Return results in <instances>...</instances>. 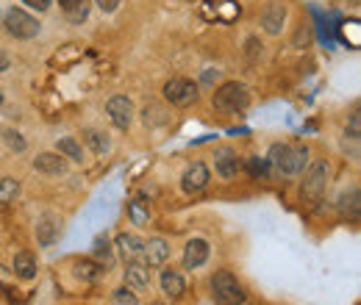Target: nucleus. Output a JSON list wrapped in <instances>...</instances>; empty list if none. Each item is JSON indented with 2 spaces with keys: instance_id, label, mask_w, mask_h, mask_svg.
Instances as JSON below:
<instances>
[{
  "instance_id": "4be33fe9",
  "label": "nucleus",
  "mask_w": 361,
  "mask_h": 305,
  "mask_svg": "<svg viewBox=\"0 0 361 305\" xmlns=\"http://www.w3.org/2000/svg\"><path fill=\"white\" fill-rule=\"evenodd\" d=\"M84 142L90 144L94 156H106V153L111 150L109 136H106V133H100V131H94V128H87V131H84Z\"/></svg>"
},
{
  "instance_id": "72a5a7b5",
  "label": "nucleus",
  "mask_w": 361,
  "mask_h": 305,
  "mask_svg": "<svg viewBox=\"0 0 361 305\" xmlns=\"http://www.w3.org/2000/svg\"><path fill=\"white\" fill-rule=\"evenodd\" d=\"M8 67H11V58H8V56H6L3 50H0V73H6Z\"/></svg>"
},
{
  "instance_id": "a211bd4d",
  "label": "nucleus",
  "mask_w": 361,
  "mask_h": 305,
  "mask_svg": "<svg viewBox=\"0 0 361 305\" xmlns=\"http://www.w3.org/2000/svg\"><path fill=\"white\" fill-rule=\"evenodd\" d=\"M34 170H39L45 175H64L67 173V161L59 153H39L34 158Z\"/></svg>"
},
{
  "instance_id": "c85d7f7f",
  "label": "nucleus",
  "mask_w": 361,
  "mask_h": 305,
  "mask_svg": "<svg viewBox=\"0 0 361 305\" xmlns=\"http://www.w3.org/2000/svg\"><path fill=\"white\" fill-rule=\"evenodd\" d=\"M111 300H114V305H139V300L134 297V292L131 289H114L111 292Z\"/></svg>"
},
{
  "instance_id": "39448f33",
  "label": "nucleus",
  "mask_w": 361,
  "mask_h": 305,
  "mask_svg": "<svg viewBox=\"0 0 361 305\" xmlns=\"http://www.w3.org/2000/svg\"><path fill=\"white\" fill-rule=\"evenodd\" d=\"M164 97H167L173 106L186 108V106L197 103L200 92H197V84H195V81H189V78H170V81L164 84Z\"/></svg>"
},
{
  "instance_id": "f03ea898",
  "label": "nucleus",
  "mask_w": 361,
  "mask_h": 305,
  "mask_svg": "<svg viewBox=\"0 0 361 305\" xmlns=\"http://www.w3.org/2000/svg\"><path fill=\"white\" fill-rule=\"evenodd\" d=\"M212 103L223 114H239V111H245L250 106V89L245 84H239V81H228V84H223L214 92Z\"/></svg>"
},
{
  "instance_id": "20e7f679",
  "label": "nucleus",
  "mask_w": 361,
  "mask_h": 305,
  "mask_svg": "<svg viewBox=\"0 0 361 305\" xmlns=\"http://www.w3.org/2000/svg\"><path fill=\"white\" fill-rule=\"evenodd\" d=\"M3 25H6L8 37H14V39H34V37L39 34V23H37V17H31L28 11H23V8H17V6L6 8V14H3Z\"/></svg>"
},
{
  "instance_id": "f3484780",
  "label": "nucleus",
  "mask_w": 361,
  "mask_h": 305,
  "mask_svg": "<svg viewBox=\"0 0 361 305\" xmlns=\"http://www.w3.org/2000/svg\"><path fill=\"white\" fill-rule=\"evenodd\" d=\"M11 266H14V275H17L20 280H34V278L39 275V261H37V256L28 253V250L17 253Z\"/></svg>"
},
{
  "instance_id": "ddd939ff",
  "label": "nucleus",
  "mask_w": 361,
  "mask_h": 305,
  "mask_svg": "<svg viewBox=\"0 0 361 305\" xmlns=\"http://www.w3.org/2000/svg\"><path fill=\"white\" fill-rule=\"evenodd\" d=\"M209 261V242L206 239H192L186 242V250H183V269H197Z\"/></svg>"
},
{
  "instance_id": "473e14b6",
  "label": "nucleus",
  "mask_w": 361,
  "mask_h": 305,
  "mask_svg": "<svg viewBox=\"0 0 361 305\" xmlns=\"http://www.w3.org/2000/svg\"><path fill=\"white\" fill-rule=\"evenodd\" d=\"M25 6H31V8H37V11H47L50 8V0H23Z\"/></svg>"
},
{
  "instance_id": "aec40b11",
  "label": "nucleus",
  "mask_w": 361,
  "mask_h": 305,
  "mask_svg": "<svg viewBox=\"0 0 361 305\" xmlns=\"http://www.w3.org/2000/svg\"><path fill=\"white\" fill-rule=\"evenodd\" d=\"M56 153H59V156H64V158H70V161H75V164H81V161H84L81 142H78V139H73V136H61V139L56 142Z\"/></svg>"
},
{
  "instance_id": "0eeeda50",
  "label": "nucleus",
  "mask_w": 361,
  "mask_h": 305,
  "mask_svg": "<svg viewBox=\"0 0 361 305\" xmlns=\"http://www.w3.org/2000/svg\"><path fill=\"white\" fill-rule=\"evenodd\" d=\"M328 173H331V167H328L325 158H317L314 164L309 167V173H306V178H303V194H306L309 200H319V197L325 194Z\"/></svg>"
},
{
  "instance_id": "f704fd0d",
  "label": "nucleus",
  "mask_w": 361,
  "mask_h": 305,
  "mask_svg": "<svg viewBox=\"0 0 361 305\" xmlns=\"http://www.w3.org/2000/svg\"><path fill=\"white\" fill-rule=\"evenodd\" d=\"M0 103H3V89H0Z\"/></svg>"
},
{
  "instance_id": "9d476101",
  "label": "nucleus",
  "mask_w": 361,
  "mask_h": 305,
  "mask_svg": "<svg viewBox=\"0 0 361 305\" xmlns=\"http://www.w3.org/2000/svg\"><path fill=\"white\" fill-rule=\"evenodd\" d=\"M283 23H286V6L281 3V0H272L267 3L264 8H262V28L267 31V34H281V28H283Z\"/></svg>"
},
{
  "instance_id": "393cba45",
  "label": "nucleus",
  "mask_w": 361,
  "mask_h": 305,
  "mask_svg": "<svg viewBox=\"0 0 361 305\" xmlns=\"http://www.w3.org/2000/svg\"><path fill=\"white\" fill-rule=\"evenodd\" d=\"M339 31H342V39L350 44V47H359V44H361L359 20H348V23H342V25H339Z\"/></svg>"
},
{
  "instance_id": "2eb2a0df",
  "label": "nucleus",
  "mask_w": 361,
  "mask_h": 305,
  "mask_svg": "<svg viewBox=\"0 0 361 305\" xmlns=\"http://www.w3.org/2000/svg\"><path fill=\"white\" fill-rule=\"evenodd\" d=\"M59 233H61V228H59V217H53V214H42V217L37 219V242H39V247H50V244L59 239Z\"/></svg>"
},
{
  "instance_id": "412c9836",
  "label": "nucleus",
  "mask_w": 361,
  "mask_h": 305,
  "mask_svg": "<svg viewBox=\"0 0 361 305\" xmlns=\"http://www.w3.org/2000/svg\"><path fill=\"white\" fill-rule=\"evenodd\" d=\"M59 6L70 23H84L90 17V0H59Z\"/></svg>"
},
{
  "instance_id": "5701e85b",
  "label": "nucleus",
  "mask_w": 361,
  "mask_h": 305,
  "mask_svg": "<svg viewBox=\"0 0 361 305\" xmlns=\"http://www.w3.org/2000/svg\"><path fill=\"white\" fill-rule=\"evenodd\" d=\"M245 167H247L250 178H259V180H267L272 173L270 161H267V158H259V156H247V158H245Z\"/></svg>"
},
{
  "instance_id": "1a4fd4ad",
  "label": "nucleus",
  "mask_w": 361,
  "mask_h": 305,
  "mask_svg": "<svg viewBox=\"0 0 361 305\" xmlns=\"http://www.w3.org/2000/svg\"><path fill=\"white\" fill-rule=\"evenodd\" d=\"M209 167L203 164V161H195V164H189L186 167V173L180 178V189L186 192V194H197V192H203L206 186H209Z\"/></svg>"
},
{
  "instance_id": "f8f14e48",
  "label": "nucleus",
  "mask_w": 361,
  "mask_h": 305,
  "mask_svg": "<svg viewBox=\"0 0 361 305\" xmlns=\"http://www.w3.org/2000/svg\"><path fill=\"white\" fill-rule=\"evenodd\" d=\"M170 259V244L164 242V239H159V236H153V239H147L145 242V250H142V261L147 263V266H161V263Z\"/></svg>"
},
{
  "instance_id": "cd10ccee",
  "label": "nucleus",
  "mask_w": 361,
  "mask_h": 305,
  "mask_svg": "<svg viewBox=\"0 0 361 305\" xmlns=\"http://www.w3.org/2000/svg\"><path fill=\"white\" fill-rule=\"evenodd\" d=\"M128 214H131V222H134V225H147V219H150L147 206H145V203H139V200H134V203L128 206Z\"/></svg>"
},
{
  "instance_id": "423d86ee",
  "label": "nucleus",
  "mask_w": 361,
  "mask_h": 305,
  "mask_svg": "<svg viewBox=\"0 0 361 305\" xmlns=\"http://www.w3.org/2000/svg\"><path fill=\"white\" fill-rule=\"evenodd\" d=\"M242 14L236 0H203L200 3V17L209 23H233Z\"/></svg>"
},
{
  "instance_id": "2f4dec72",
  "label": "nucleus",
  "mask_w": 361,
  "mask_h": 305,
  "mask_svg": "<svg viewBox=\"0 0 361 305\" xmlns=\"http://www.w3.org/2000/svg\"><path fill=\"white\" fill-rule=\"evenodd\" d=\"M97 3V8L103 11V14H111V11H117V6H120V0H94Z\"/></svg>"
},
{
  "instance_id": "4468645a",
  "label": "nucleus",
  "mask_w": 361,
  "mask_h": 305,
  "mask_svg": "<svg viewBox=\"0 0 361 305\" xmlns=\"http://www.w3.org/2000/svg\"><path fill=\"white\" fill-rule=\"evenodd\" d=\"M126 286L131 292H145L150 286V272L145 261H128L126 263Z\"/></svg>"
},
{
  "instance_id": "6ab92c4d",
  "label": "nucleus",
  "mask_w": 361,
  "mask_h": 305,
  "mask_svg": "<svg viewBox=\"0 0 361 305\" xmlns=\"http://www.w3.org/2000/svg\"><path fill=\"white\" fill-rule=\"evenodd\" d=\"M161 292H164V297L178 300V297H183V292H186V280L180 278L176 269H164L161 272Z\"/></svg>"
},
{
  "instance_id": "7c9ffc66",
  "label": "nucleus",
  "mask_w": 361,
  "mask_h": 305,
  "mask_svg": "<svg viewBox=\"0 0 361 305\" xmlns=\"http://www.w3.org/2000/svg\"><path fill=\"white\" fill-rule=\"evenodd\" d=\"M94 259H103V261L109 263L111 253H109V244H106V239H97V242H94Z\"/></svg>"
},
{
  "instance_id": "bb28decb",
  "label": "nucleus",
  "mask_w": 361,
  "mask_h": 305,
  "mask_svg": "<svg viewBox=\"0 0 361 305\" xmlns=\"http://www.w3.org/2000/svg\"><path fill=\"white\" fill-rule=\"evenodd\" d=\"M17 194H20V183H17L14 178H3V180H0V206L14 203Z\"/></svg>"
},
{
  "instance_id": "dca6fc26",
  "label": "nucleus",
  "mask_w": 361,
  "mask_h": 305,
  "mask_svg": "<svg viewBox=\"0 0 361 305\" xmlns=\"http://www.w3.org/2000/svg\"><path fill=\"white\" fill-rule=\"evenodd\" d=\"M117 250L123 256V261H142V250H145V242L139 236H131V233H120L117 236Z\"/></svg>"
},
{
  "instance_id": "a878e982",
  "label": "nucleus",
  "mask_w": 361,
  "mask_h": 305,
  "mask_svg": "<svg viewBox=\"0 0 361 305\" xmlns=\"http://www.w3.org/2000/svg\"><path fill=\"white\" fill-rule=\"evenodd\" d=\"M75 275H78L81 280H87V283H94V280L103 275V269L94 261H78L75 263Z\"/></svg>"
},
{
  "instance_id": "7ed1b4c3",
  "label": "nucleus",
  "mask_w": 361,
  "mask_h": 305,
  "mask_svg": "<svg viewBox=\"0 0 361 305\" xmlns=\"http://www.w3.org/2000/svg\"><path fill=\"white\" fill-rule=\"evenodd\" d=\"M212 300L217 305H242L247 300L242 283L236 280L233 272L228 269H220L214 278H212Z\"/></svg>"
},
{
  "instance_id": "6e6552de",
  "label": "nucleus",
  "mask_w": 361,
  "mask_h": 305,
  "mask_svg": "<svg viewBox=\"0 0 361 305\" xmlns=\"http://www.w3.org/2000/svg\"><path fill=\"white\" fill-rule=\"evenodd\" d=\"M106 114H109V120H111L114 128L128 131V125H131V120H134V100L126 97V94H114V97L106 103Z\"/></svg>"
},
{
  "instance_id": "f257e3e1",
  "label": "nucleus",
  "mask_w": 361,
  "mask_h": 305,
  "mask_svg": "<svg viewBox=\"0 0 361 305\" xmlns=\"http://www.w3.org/2000/svg\"><path fill=\"white\" fill-rule=\"evenodd\" d=\"M267 161L275 173L300 175L309 161V147L306 144H272Z\"/></svg>"
},
{
  "instance_id": "9b49d317",
  "label": "nucleus",
  "mask_w": 361,
  "mask_h": 305,
  "mask_svg": "<svg viewBox=\"0 0 361 305\" xmlns=\"http://www.w3.org/2000/svg\"><path fill=\"white\" fill-rule=\"evenodd\" d=\"M214 170L223 175V178H236V173L242 170V161H239L236 150H231V147H217V150H214Z\"/></svg>"
},
{
  "instance_id": "b1692460",
  "label": "nucleus",
  "mask_w": 361,
  "mask_h": 305,
  "mask_svg": "<svg viewBox=\"0 0 361 305\" xmlns=\"http://www.w3.org/2000/svg\"><path fill=\"white\" fill-rule=\"evenodd\" d=\"M142 120H145V125H167V123H170V114H167L161 106L150 103V106H145Z\"/></svg>"
},
{
  "instance_id": "c756f323",
  "label": "nucleus",
  "mask_w": 361,
  "mask_h": 305,
  "mask_svg": "<svg viewBox=\"0 0 361 305\" xmlns=\"http://www.w3.org/2000/svg\"><path fill=\"white\" fill-rule=\"evenodd\" d=\"M3 142H6L11 150H17V153H23V150H25V139H23L17 131H11V128H6V131H3Z\"/></svg>"
}]
</instances>
